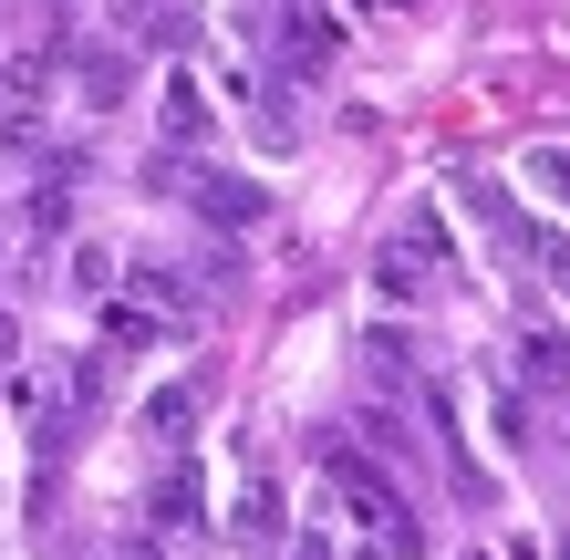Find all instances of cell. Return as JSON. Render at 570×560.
Returning a JSON list of instances; mask_svg holds the SVG:
<instances>
[{
  "instance_id": "6da1fadb",
  "label": "cell",
  "mask_w": 570,
  "mask_h": 560,
  "mask_svg": "<svg viewBox=\"0 0 570 560\" xmlns=\"http://www.w3.org/2000/svg\"><path fill=\"white\" fill-rule=\"evenodd\" d=\"M446 218H435V197H415V208H394V228L374 239V302L394 312H425L435 291H446Z\"/></svg>"
},
{
  "instance_id": "7a4b0ae2",
  "label": "cell",
  "mask_w": 570,
  "mask_h": 560,
  "mask_svg": "<svg viewBox=\"0 0 570 560\" xmlns=\"http://www.w3.org/2000/svg\"><path fill=\"white\" fill-rule=\"evenodd\" d=\"M322 478L343 488V509H353V519H363V530H374L394 560H415V550H425V519H415V499H405V478L374 468L353 436H322Z\"/></svg>"
},
{
  "instance_id": "3957f363",
  "label": "cell",
  "mask_w": 570,
  "mask_h": 560,
  "mask_svg": "<svg viewBox=\"0 0 570 560\" xmlns=\"http://www.w3.org/2000/svg\"><path fill=\"white\" fill-rule=\"evenodd\" d=\"M249 31H259V52H271L281 83H322L332 62H343V21H332L322 0H249Z\"/></svg>"
},
{
  "instance_id": "277c9868",
  "label": "cell",
  "mask_w": 570,
  "mask_h": 560,
  "mask_svg": "<svg viewBox=\"0 0 570 560\" xmlns=\"http://www.w3.org/2000/svg\"><path fill=\"white\" fill-rule=\"evenodd\" d=\"M156 187L177 197V208H197L208 228H259V218H271V187H259V177H239V167H197L187 146L156 156Z\"/></svg>"
},
{
  "instance_id": "5b68a950",
  "label": "cell",
  "mask_w": 570,
  "mask_h": 560,
  "mask_svg": "<svg viewBox=\"0 0 570 560\" xmlns=\"http://www.w3.org/2000/svg\"><path fill=\"white\" fill-rule=\"evenodd\" d=\"M105 394H115L105 353H73V364H62V384L42 394V415H31V456H42V468H62V456L83 446V425L105 415Z\"/></svg>"
},
{
  "instance_id": "8992f818",
  "label": "cell",
  "mask_w": 570,
  "mask_h": 560,
  "mask_svg": "<svg viewBox=\"0 0 570 560\" xmlns=\"http://www.w3.org/2000/svg\"><path fill=\"white\" fill-rule=\"evenodd\" d=\"M466 218H478L488 239H498V259H519V271H550V281H570V239H550V228L529 218V208H519V197L498 187V177H466Z\"/></svg>"
},
{
  "instance_id": "52a82bcc",
  "label": "cell",
  "mask_w": 570,
  "mask_h": 560,
  "mask_svg": "<svg viewBox=\"0 0 570 560\" xmlns=\"http://www.w3.org/2000/svg\"><path fill=\"white\" fill-rule=\"evenodd\" d=\"M218 291H228V271H197V259H136V302L166 312L177 333H197V322H208Z\"/></svg>"
},
{
  "instance_id": "ba28073f",
  "label": "cell",
  "mask_w": 570,
  "mask_h": 560,
  "mask_svg": "<svg viewBox=\"0 0 570 560\" xmlns=\"http://www.w3.org/2000/svg\"><path fill=\"white\" fill-rule=\"evenodd\" d=\"M115 11V42L136 52H197V0H105Z\"/></svg>"
},
{
  "instance_id": "9c48e42d",
  "label": "cell",
  "mask_w": 570,
  "mask_h": 560,
  "mask_svg": "<svg viewBox=\"0 0 570 560\" xmlns=\"http://www.w3.org/2000/svg\"><path fill=\"white\" fill-rule=\"evenodd\" d=\"M197 415H208V384H197V374H177V384H156L146 405H136V425L156 436V456H187V436H197Z\"/></svg>"
},
{
  "instance_id": "30bf717a",
  "label": "cell",
  "mask_w": 570,
  "mask_h": 560,
  "mask_svg": "<svg viewBox=\"0 0 570 560\" xmlns=\"http://www.w3.org/2000/svg\"><path fill=\"white\" fill-rule=\"evenodd\" d=\"M125 83H136V42H83V52H73V94H83L94 115H115Z\"/></svg>"
},
{
  "instance_id": "8fae6325",
  "label": "cell",
  "mask_w": 570,
  "mask_h": 560,
  "mask_svg": "<svg viewBox=\"0 0 570 560\" xmlns=\"http://www.w3.org/2000/svg\"><path fill=\"white\" fill-rule=\"evenodd\" d=\"M156 530H166V540L208 530V488H197V468H187V456H166V478H156Z\"/></svg>"
},
{
  "instance_id": "7c38bea8",
  "label": "cell",
  "mask_w": 570,
  "mask_h": 560,
  "mask_svg": "<svg viewBox=\"0 0 570 560\" xmlns=\"http://www.w3.org/2000/svg\"><path fill=\"white\" fill-rule=\"evenodd\" d=\"M281 530H291L281 478H271V468H249V488H239V540H249V550H281Z\"/></svg>"
},
{
  "instance_id": "4fadbf2b",
  "label": "cell",
  "mask_w": 570,
  "mask_h": 560,
  "mask_svg": "<svg viewBox=\"0 0 570 560\" xmlns=\"http://www.w3.org/2000/svg\"><path fill=\"white\" fill-rule=\"evenodd\" d=\"M166 333H177V322H166V312H146L136 291H125V302H105V353H156Z\"/></svg>"
},
{
  "instance_id": "5bb4252c",
  "label": "cell",
  "mask_w": 570,
  "mask_h": 560,
  "mask_svg": "<svg viewBox=\"0 0 570 560\" xmlns=\"http://www.w3.org/2000/svg\"><path fill=\"white\" fill-rule=\"evenodd\" d=\"M519 177H529V187H540V197H550V208H570V136H540V146H529V156H519Z\"/></svg>"
},
{
  "instance_id": "9a60e30c",
  "label": "cell",
  "mask_w": 570,
  "mask_h": 560,
  "mask_svg": "<svg viewBox=\"0 0 570 560\" xmlns=\"http://www.w3.org/2000/svg\"><path fill=\"white\" fill-rule=\"evenodd\" d=\"M197 136H208V94L177 73V83H166V146H197Z\"/></svg>"
},
{
  "instance_id": "2e32d148",
  "label": "cell",
  "mask_w": 570,
  "mask_h": 560,
  "mask_svg": "<svg viewBox=\"0 0 570 560\" xmlns=\"http://www.w3.org/2000/svg\"><path fill=\"white\" fill-rule=\"evenodd\" d=\"M291 105H301L291 83H271V94H259V146H301V115H291Z\"/></svg>"
},
{
  "instance_id": "e0dca14e",
  "label": "cell",
  "mask_w": 570,
  "mask_h": 560,
  "mask_svg": "<svg viewBox=\"0 0 570 560\" xmlns=\"http://www.w3.org/2000/svg\"><path fill=\"white\" fill-rule=\"evenodd\" d=\"M73 291H115V259L105 249H73Z\"/></svg>"
},
{
  "instance_id": "ac0fdd59",
  "label": "cell",
  "mask_w": 570,
  "mask_h": 560,
  "mask_svg": "<svg viewBox=\"0 0 570 560\" xmlns=\"http://www.w3.org/2000/svg\"><path fill=\"white\" fill-rule=\"evenodd\" d=\"M394 11H425V0H394Z\"/></svg>"
}]
</instances>
